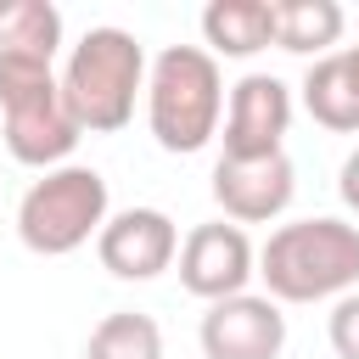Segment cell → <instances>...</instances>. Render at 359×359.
Listing matches in <instances>:
<instances>
[{
  "label": "cell",
  "mask_w": 359,
  "mask_h": 359,
  "mask_svg": "<svg viewBox=\"0 0 359 359\" xmlns=\"http://www.w3.org/2000/svg\"><path fill=\"white\" fill-rule=\"evenodd\" d=\"M107 180L101 168L84 163H62L50 174H39L22 202H17V241L39 258H67L79 252L90 236H101L107 224Z\"/></svg>",
  "instance_id": "5"
},
{
  "label": "cell",
  "mask_w": 359,
  "mask_h": 359,
  "mask_svg": "<svg viewBox=\"0 0 359 359\" xmlns=\"http://www.w3.org/2000/svg\"><path fill=\"white\" fill-rule=\"evenodd\" d=\"M303 107L331 135H359V45L331 50L309 62L303 73Z\"/></svg>",
  "instance_id": "11"
},
{
  "label": "cell",
  "mask_w": 359,
  "mask_h": 359,
  "mask_svg": "<svg viewBox=\"0 0 359 359\" xmlns=\"http://www.w3.org/2000/svg\"><path fill=\"white\" fill-rule=\"evenodd\" d=\"M252 275H258V252H252L247 230L230 224V219L196 224V230L180 241V286H185L191 297H202V303L241 297Z\"/></svg>",
  "instance_id": "6"
},
{
  "label": "cell",
  "mask_w": 359,
  "mask_h": 359,
  "mask_svg": "<svg viewBox=\"0 0 359 359\" xmlns=\"http://www.w3.org/2000/svg\"><path fill=\"white\" fill-rule=\"evenodd\" d=\"M95 258L118 280H157L180 258V230H174V219L163 208H123V213H112L101 224Z\"/></svg>",
  "instance_id": "9"
},
{
  "label": "cell",
  "mask_w": 359,
  "mask_h": 359,
  "mask_svg": "<svg viewBox=\"0 0 359 359\" xmlns=\"http://www.w3.org/2000/svg\"><path fill=\"white\" fill-rule=\"evenodd\" d=\"M146 90V50L129 28H90L62 67V95L67 112L79 118L84 135H112L135 118V95Z\"/></svg>",
  "instance_id": "2"
},
{
  "label": "cell",
  "mask_w": 359,
  "mask_h": 359,
  "mask_svg": "<svg viewBox=\"0 0 359 359\" xmlns=\"http://www.w3.org/2000/svg\"><path fill=\"white\" fill-rule=\"evenodd\" d=\"M84 359H163V331H157L151 314L118 309V314H107V320L90 331Z\"/></svg>",
  "instance_id": "15"
},
{
  "label": "cell",
  "mask_w": 359,
  "mask_h": 359,
  "mask_svg": "<svg viewBox=\"0 0 359 359\" xmlns=\"http://www.w3.org/2000/svg\"><path fill=\"white\" fill-rule=\"evenodd\" d=\"M297 168L286 151L275 157H219L213 163V202L230 224H269L292 208Z\"/></svg>",
  "instance_id": "8"
},
{
  "label": "cell",
  "mask_w": 359,
  "mask_h": 359,
  "mask_svg": "<svg viewBox=\"0 0 359 359\" xmlns=\"http://www.w3.org/2000/svg\"><path fill=\"white\" fill-rule=\"evenodd\" d=\"M337 196H342V208H348V213H359V146L342 157V174H337Z\"/></svg>",
  "instance_id": "17"
},
{
  "label": "cell",
  "mask_w": 359,
  "mask_h": 359,
  "mask_svg": "<svg viewBox=\"0 0 359 359\" xmlns=\"http://www.w3.org/2000/svg\"><path fill=\"white\" fill-rule=\"evenodd\" d=\"M202 359H280L286 348V314L280 303L264 292H241V297H224V303H208L202 314Z\"/></svg>",
  "instance_id": "7"
},
{
  "label": "cell",
  "mask_w": 359,
  "mask_h": 359,
  "mask_svg": "<svg viewBox=\"0 0 359 359\" xmlns=\"http://www.w3.org/2000/svg\"><path fill=\"white\" fill-rule=\"evenodd\" d=\"M62 50V11L50 0H0V56L56 62Z\"/></svg>",
  "instance_id": "14"
},
{
  "label": "cell",
  "mask_w": 359,
  "mask_h": 359,
  "mask_svg": "<svg viewBox=\"0 0 359 359\" xmlns=\"http://www.w3.org/2000/svg\"><path fill=\"white\" fill-rule=\"evenodd\" d=\"M79 118L67 112L62 73L50 62L0 56V140L22 168H62L79 146Z\"/></svg>",
  "instance_id": "3"
},
{
  "label": "cell",
  "mask_w": 359,
  "mask_h": 359,
  "mask_svg": "<svg viewBox=\"0 0 359 359\" xmlns=\"http://www.w3.org/2000/svg\"><path fill=\"white\" fill-rule=\"evenodd\" d=\"M208 56H258L275 45V0H208L202 6Z\"/></svg>",
  "instance_id": "12"
},
{
  "label": "cell",
  "mask_w": 359,
  "mask_h": 359,
  "mask_svg": "<svg viewBox=\"0 0 359 359\" xmlns=\"http://www.w3.org/2000/svg\"><path fill=\"white\" fill-rule=\"evenodd\" d=\"M258 275L275 303H337L359 286V224L348 219H292L258 247Z\"/></svg>",
  "instance_id": "1"
},
{
  "label": "cell",
  "mask_w": 359,
  "mask_h": 359,
  "mask_svg": "<svg viewBox=\"0 0 359 359\" xmlns=\"http://www.w3.org/2000/svg\"><path fill=\"white\" fill-rule=\"evenodd\" d=\"M292 129V90L275 73H247L230 84L224 157H275Z\"/></svg>",
  "instance_id": "10"
},
{
  "label": "cell",
  "mask_w": 359,
  "mask_h": 359,
  "mask_svg": "<svg viewBox=\"0 0 359 359\" xmlns=\"http://www.w3.org/2000/svg\"><path fill=\"white\" fill-rule=\"evenodd\" d=\"M224 79L202 45H168L146 73V123L163 151L191 157L219 135Z\"/></svg>",
  "instance_id": "4"
},
{
  "label": "cell",
  "mask_w": 359,
  "mask_h": 359,
  "mask_svg": "<svg viewBox=\"0 0 359 359\" xmlns=\"http://www.w3.org/2000/svg\"><path fill=\"white\" fill-rule=\"evenodd\" d=\"M348 17L337 0H275V45L292 56H331Z\"/></svg>",
  "instance_id": "13"
},
{
  "label": "cell",
  "mask_w": 359,
  "mask_h": 359,
  "mask_svg": "<svg viewBox=\"0 0 359 359\" xmlns=\"http://www.w3.org/2000/svg\"><path fill=\"white\" fill-rule=\"evenodd\" d=\"M325 337H331V353L337 359H359V292H348V297L331 303Z\"/></svg>",
  "instance_id": "16"
}]
</instances>
